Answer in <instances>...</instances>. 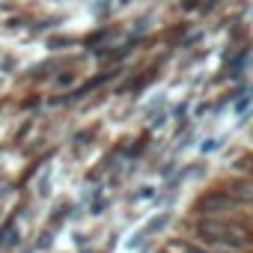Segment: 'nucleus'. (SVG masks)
Here are the masks:
<instances>
[{"label":"nucleus","mask_w":253,"mask_h":253,"mask_svg":"<svg viewBox=\"0 0 253 253\" xmlns=\"http://www.w3.org/2000/svg\"><path fill=\"white\" fill-rule=\"evenodd\" d=\"M235 200H232V194L229 191H211V194H206L203 200H200V214H217V211H226L229 206H232Z\"/></svg>","instance_id":"f257e3e1"},{"label":"nucleus","mask_w":253,"mask_h":253,"mask_svg":"<svg viewBox=\"0 0 253 253\" xmlns=\"http://www.w3.org/2000/svg\"><path fill=\"white\" fill-rule=\"evenodd\" d=\"M229 194H232V200L238 203H253V182H241V185H232L229 188Z\"/></svg>","instance_id":"f03ea898"},{"label":"nucleus","mask_w":253,"mask_h":253,"mask_svg":"<svg viewBox=\"0 0 253 253\" xmlns=\"http://www.w3.org/2000/svg\"><path fill=\"white\" fill-rule=\"evenodd\" d=\"M185 253H206V250H200V247H185Z\"/></svg>","instance_id":"7ed1b4c3"},{"label":"nucleus","mask_w":253,"mask_h":253,"mask_svg":"<svg viewBox=\"0 0 253 253\" xmlns=\"http://www.w3.org/2000/svg\"><path fill=\"white\" fill-rule=\"evenodd\" d=\"M0 241H3V229H0Z\"/></svg>","instance_id":"20e7f679"}]
</instances>
